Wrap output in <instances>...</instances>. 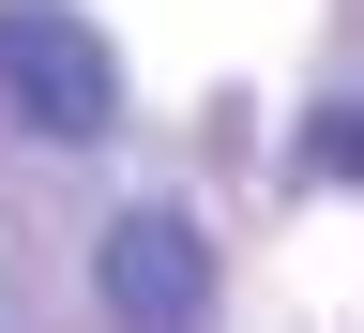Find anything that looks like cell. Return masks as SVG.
Listing matches in <instances>:
<instances>
[{
    "label": "cell",
    "mask_w": 364,
    "mask_h": 333,
    "mask_svg": "<svg viewBox=\"0 0 364 333\" xmlns=\"http://www.w3.org/2000/svg\"><path fill=\"white\" fill-rule=\"evenodd\" d=\"M0 91H16L31 136H107L122 121V61H107V31L76 0H16L0 16Z\"/></svg>",
    "instance_id": "1"
},
{
    "label": "cell",
    "mask_w": 364,
    "mask_h": 333,
    "mask_svg": "<svg viewBox=\"0 0 364 333\" xmlns=\"http://www.w3.org/2000/svg\"><path fill=\"white\" fill-rule=\"evenodd\" d=\"M91 288H107L122 333H213V227H182V212H122L107 243H91Z\"/></svg>",
    "instance_id": "2"
},
{
    "label": "cell",
    "mask_w": 364,
    "mask_h": 333,
    "mask_svg": "<svg viewBox=\"0 0 364 333\" xmlns=\"http://www.w3.org/2000/svg\"><path fill=\"white\" fill-rule=\"evenodd\" d=\"M289 167H304V182H364V107H318V121L289 136Z\"/></svg>",
    "instance_id": "3"
}]
</instances>
